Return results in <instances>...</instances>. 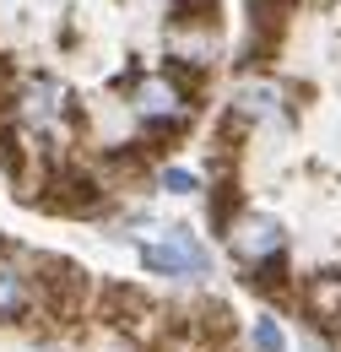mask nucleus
I'll list each match as a JSON object with an SVG mask.
<instances>
[{
	"mask_svg": "<svg viewBox=\"0 0 341 352\" xmlns=\"http://www.w3.org/2000/svg\"><path fill=\"white\" fill-rule=\"evenodd\" d=\"M141 265H146V271H157V276L195 282V276H206V250H201L184 228H168V239L141 244Z\"/></svg>",
	"mask_w": 341,
	"mask_h": 352,
	"instance_id": "423d86ee",
	"label": "nucleus"
},
{
	"mask_svg": "<svg viewBox=\"0 0 341 352\" xmlns=\"http://www.w3.org/2000/svg\"><path fill=\"white\" fill-rule=\"evenodd\" d=\"M298 304H303V314H309L314 325L341 331V271H336V265L303 276V282H298Z\"/></svg>",
	"mask_w": 341,
	"mask_h": 352,
	"instance_id": "0eeeda50",
	"label": "nucleus"
},
{
	"mask_svg": "<svg viewBox=\"0 0 341 352\" xmlns=\"http://www.w3.org/2000/svg\"><path fill=\"white\" fill-rule=\"evenodd\" d=\"M250 342H255V352H287V336H282V325H276L271 314H255Z\"/></svg>",
	"mask_w": 341,
	"mask_h": 352,
	"instance_id": "4468645a",
	"label": "nucleus"
},
{
	"mask_svg": "<svg viewBox=\"0 0 341 352\" xmlns=\"http://www.w3.org/2000/svg\"><path fill=\"white\" fill-rule=\"evenodd\" d=\"M38 320V255L0 244V325Z\"/></svg>",
	"mask_w": 341,
	"mask_h": 352,
	"instance_id": "20e7f679",
	"label": "nucleus"
},
{
	"mask_svg": "<svg viewBox=\"0 0 341 352\" xmlns=\"http://www.w3.org/2000/svg\"><path fill=\"white\" fill-rule=\"evenodd\" d=\"M38 201L54 206V212H98L103 206V184L92 174H76V168H54Z\"/></svg>",
	"mask_w": 341,
	"mask_h": 352,
	"instance_id": "6e6552de",
	"label": "nucleus"
},
{
	"mask_svg": "<svg viewBox=\"0 0 341 352\" xmlns=\"http://www.w3.org/2000/svg\"><path fill=\"white\" fill-rule=\"evenodd\" d=\"M228 250H233L239 265L250 271V265L282 261V255H287V233H282V222L265 217V212H239L233 228H228Z\"/></svg>",
	"mask_w": 341,
	"mask_h": 352,
	"instance_id": "39448f33",
	"label": "nucleus"
},
{
	"mask_svg": "<svg viewBox=\"0 0 341 352\" xmlns=\"http://www.w3.org/2000/svg\"><path fill=\"white\" fill-rule=\"evenodd\" d=\"M168 44H173V60H179V65H206V60L217 54L212 28H195V33H190V28H173Z\"/></svg>",
	"mask_w": 341,
	"mask_h": 352,
	"instance_id": "f8f14e48",
	"label": "nucleus"
},
{
	"mask_svg": "<svg viewBox=\"0 0 341 352\" xmlns=\"http://www.w3.org/2000/svg\"><path fill=\"white\" fill-rule=\"evenodd\" d=\"M87 314V271L60 255H38V320L76 325Z\"/></svg>",
	"mask_w": 341,
	"mask_h": 352,
	"instance_id": "f03ea898",
	"label": "nucleus"
},
{
	"mask_svg": "<svg viewBox=\"0 0 341 352\" xmlns=\"http://www.w3.org/2000/svg\"><path fill=\"white\" fill-rule=\"evenodd\" d=\"M303 352H325V347H303Z\"/></svg>",
	"mask_w": 341,
	"mask_h": 352,
	"instance_id": "dca6fc26",
	"label": "nucleus"
},
{
	"mask_svg": "<svg viewBox=\"0 0 341 352\" xmlns=\"http://www.w3.org/2000/svg\"><path fill=\"white\" fill-rule=\"evenodd\" d=\"M173 22H179V28H212L217 0H173Z\"/></svg>",
	"mask_w": 341,
	"mask_h": 352,
	"instance_id": "ddd939ff",
	"label": "nucleus"
},
{
	"mask_svg": "<svg viewBox=\"0 0 341 352\" xmlns=\"http://www.w3.org/2000/svg\"><path fill=\"white\" fill-rule=\"evenodd\" d=\"M130 109H135V120H141V125H152V131H184V120H190L184 71L173 65V71H163V76H146V82H135Z\"/></svg>",
	"mask_w": 341,
	"mask_h": 352,
	"instance_id": "7ed1b4c3",
	"label": "nucleus"
},
{
	"mask_svg": "<svg viewBox=\"0 0 341 352\" xmlns=\"http://www.w3.org/2000/svg\"><path fill=\"white\" fill-rule=\"evenodd\" d=\"M163 190H173V195H190V190H195V174H184V168H168V174H163Z\"/></svg>",
	"mask_w": 341,
	"mask_h": 352,
	"instance_id": "2eb2a0df",
	"label": "nucleus"
},
{
	"mask_svg": "<svg viewBox=\"0 0 341 352\" xmlns=\"http://www.w3.org/2000/svg\"><path fill=\"white\" fill-rule=\"evenodd\" d=\"M239 276H244L250 293H265V298H282V293L298 287V276H293L287 255H282V261H265V265H250V271H239Z\"/></svg>",
	"mask_w": 341,
	"mask_h": 352,
	"instance_id": "9d476101",
	"label": "nucleus"
},
{
	"mask_svg": "<svg viewBox=\"0 0 341 352\" xmlns=\"http://www.w3.org/2000/svg\"><path fill=\"white\" fill-rule=\"evenodd\" d=\"M109 352H130V347H109Z\"/></svg>",
	"mask_w": 341,
	"mask_h": 352,
	"instance_id": "f3484780",
	"label": "nucleus"
},
{
	"mask_svg": "<svg viewBox=\"0 0 341 352\" xmlns=\"http://www.w3.org/2000/svg\"><path fill=\"white\" fill-rule=\"evenodd\" d=\"M98 314H103V325H114V331H141V325L157 314V304H152L146 293L125 287V282H109V287L98 293Z\"/></svg>",
	"mask_w": 341,
	"mask_h": 352,
	"instance_id": "1a4fd4ad",
	"label": "nucleus"
},
{
	"mask_svg": "<svg viewBox=\"0 0 341 352\" xmlns=\"http://www.w3.org/2000/svg\"><path fill=\"white\" fill-rule=\"evenodd\" d=\"M11 131L22 135L28 152H43V157H60L76 131H82V109L65 82L54 76H28L22 87H11Z\"/></svg>",
	"mask_w": 341,
	"mask_h": 352,
	"instance_id": "f257e3e1",
	"label": "nucleus"
},
{
	"mask_svg": "<svg viewBox=\"0 0 341 352\" xmlns=\"http://www.w3.org/2000/svg\"><path fill=\"white\" fill-rule=\"evenodd\" d=\"M233 114H239V120H271V114H282V87H271V82H244Z\"/></svg>",
	"mask_w": 341,
	"mask_h": 352,
	"instance_id": "9b49d317",
	"label": "nucleus"
}]
</instances>
